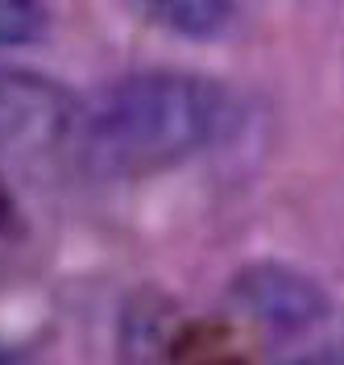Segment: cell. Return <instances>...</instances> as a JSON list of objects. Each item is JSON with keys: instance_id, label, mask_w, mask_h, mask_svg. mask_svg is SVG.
<instances>
[{"instance_id": "obj_1", "label": "cell", "mask_w": 344, "mask_h": 365, "mask_svg": "<svg viewBox=\"0 0 344 365\" xmlns=\"http://www.w3.org/2000/svg\"><path fill=\"white\" fill-rule=\"evenodd\" d=\"M236 125L224 83L187 71H129L79 100L75 162L100 179H133L204 154Z\"/></svg>"}, {"instance_id": "obj_2", "label": "cell", "mask_w": 344, "mask_h": 365, "mask_svg": "<svg viewBox=\"0 0 344 365\" xmlns=\"http://www.w3.org/2000/svg\"><path fill=\"white\" fill-rule=\"evenodd\" d=\"M79 96L38 71L0 67V162L42 166L75 145Z\"/></svg>"}, {"instance_id": "obj_3", "label": "cell", "mask_w": 344, "mask_h": 365, "mask_svg": "<svg viewBox=\"0 0 344 365\" xmlns=\"http://www.w3.org/2000/svg\"><path fill=\"white\" fill-rule=\"evenodd\" d=\"M236 303L253 312L266 324H282V328H295L307 324L323 312L320 291L295 270H282V266H253L236 278Z\"/></svg>"}, {"instance_id": "obj_4", "label": "cell", "mask_w": 344, "mask_h": 365, "mask_svg": "<svg viewBox=\"0 0 344 365\" xmlns=\"http://www.w3.org/2000/svg\"><path fill=\"white\" fill-rule=\"evenodd\" d=\"M150 17L183 38H212L229 25L236 0H141Z\"/></svg>"}, {"instance_id": "obj_5", "label": "cell", "mask_w": 344, "mask_h": 365, "mask_svg": "<svg viewBox=\"0 0 344 365\" xmlns=\"http://www.w3.org/2000/svg\"><path fill=\"white\" fill-rule=\"evenodd\" d=\"M46 25L42 0H0V42H29Z\"/></svg>"}, {"instance_id": "obj_6", "label": "cell", "mask_w": 344, "mask_h": 365, "mask_svg": "<svg viewBox=\"0 0 344 365\" xmlns=\"http://www.w3.org/2000/svg\"><path fill=\"white\" fill-rule=\"evenodd\" d=\"M291 365H344V344L336 349H320V353H307V357H298Z\"/></svg>"}]
</instances>
